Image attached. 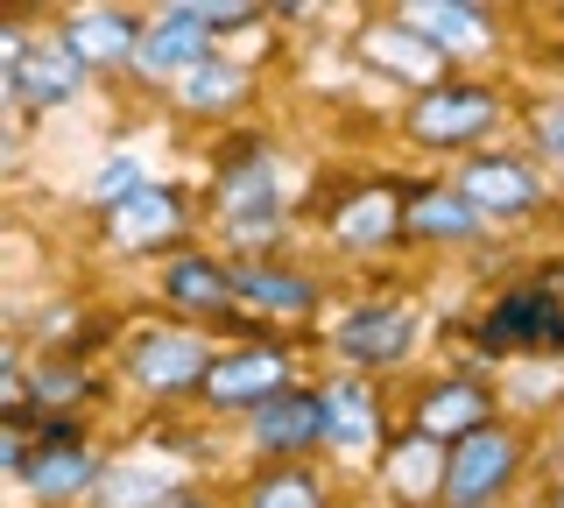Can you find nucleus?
I'll return each mask as SVG.
<instances>
[{
    "label": "nucleus",
    "instance_id": "obj_15",
    "mask_svg": "<svg viewBox=\"0 0 564 508\" xmlns=\"http://www.w3.org/2000/svg\"><path fill=\"white\" fill-rule=\"evenodd\" d=\"M64 43L78 50V57H99V64H120V57H134V50H141L128 14H85V22H70Z\"/></svg>",
    "mask_w": 564,
    "mask_h": 508
},
{
    "label": "nucleus",
    "instance_id": "obj_22",
    "mask_svg": "<svg viewBox=\"0 0 564 508\" xmlns=\"http://www.w3.org/2000/svg\"><path fill=\"white\" fill-rule=\"evenodd\" d=\"M234 93H240V72H234V64H198V72L184 78V99H191V107H226Z\"/></svg>",
    "mask_w": 564,
    "mask_h": 508
},
{
    "label": "nucleus",
    "instance_id": "obj_25",
    "mask_svg": "<svg viewBox=\"0 0 564 508\" xmlns=\"http://www.w3.org/2000/svg\"><path fill=\"white\" fill-rule=\"evenodd\" d=\"M149 501H163V480H155V473H113V480H106V508H149Z\"/></svg>",
    "mask_w": 564,
    "mask_h": 508
},
{
    "label": "nucleus",
    "instance_id": "obj_30",
    "mask_svg": "<svg viewBox=\"0 0 564 508\" xmlns=\"http://www.w3.org/2000/svg\"><path fill=\"white\" fill-rule=\"evenodd\" d=\"M557 508H564V501H557Z\"/></svg>",
    "mask_w": 564,
    "mask_h": 508
},
{
    "label": "nucleus",
    "instance_id": "obj_20",
    "mask_svg": "<svg viewBox=\"0 0 564 508\" xmlns=\"http://www.w3.org/2000/svg\"><path fill=\"white\" fill-rule=\"evenodd\" d=\"M410 22H423L431 43H487V14L480 8H410Z\"/></svg>",
    "mask_w": 564,
    "mask_h": 508
},
{
    "label": "nucleus",
    "instance_id": "obj_21",
    "mask_svg": "<svg viewBox=\"0 0 564 508\" xmlns=\"http://www.w3.org/2000/svg\"><path fill=\"white\" fill-rule=\"evenodd\" d=\"M388 226H395V198H381V191H367L360 205L339 219V240H352V248H367V240H381Z\"/></svg>",
    "mask_w": 564,
    "mask_h": 508
},
{
    "label": "nucleus",
    "instance_id": "obj_3",
    "mask_svg": "<svg viewBox=\"0 0 564 508\" xmlns=\"http://www.w3.org/2000/svg\"><path fill=\"white\" fill-rule=\"evenodd\" d=\"M219 205H226V219H234V234H247V240H261V234H269V226L282 219V198H275V163H269V155H247L240 170H226Z\"/></svg>",
    "mask_w": 564,
    "mask_h": 508
},
{
    "label": "nucleus",
    "instance_id": "obj_12",
    "mask_svg": "<svg viewBox=\"0 0 564 508\" xmlns=\"http://www.w3.org/2000/svg\"><path fill=\"white\" fill-rule=\"evenodd\" d=\"M325 437L339 452H360L367 437H375V396H367L360 381H339V389L325 396Z\"/></svg>",
    "mask_w": 564,
    "mask_h": 508
},
{
    "label": "nucleus",
    "instance_id": "obj_2",
    "mask_svg": "<svg viewBox=\"0 0 564 508\" xmlns=\"http://www.w3.org/2000/svg\"><path fill=\"white\" fill-rule=\"evenodd\" d=\"M134 64L149 78H176V72H198V64H212L205 57V8H170L155 29H141V50H134Z\"/></svg>",
    "mask_w": 564,
    "mask_h": 508
},
{
    "label": "nucleus",
    "instance_id": "obj_26",
    "mask_svg": "<svg viewBox=\"0 0 564 508\" xmlns=\"http://www.w3.org/2000/svg\"><path fill=\"white\" fill-rule=\"evenodd\" d=\"M254 508H317L311 473H282V480H269V487L254 495Z\"/></svg>",
    "mask_w": 564,
    "mask_h": 508
},
{
    "label": "nucleus",
    "instance_id": "obj_18",
    "mask_svg": "<svg viewBox=\"0 0 564 508\" xmlns=\"http://www.w3.org/2000/svg\"><path fill=\"white\" fill-rule=\"evenodd\" d=\"M410 226H416V234H473L480 213H473L466 191H437V198H416L410 205Z\"/></svg>",
    "mask_w": 564,
    "mask_h": 508
},
{
    "label": "nucleus",
    "instance_id": "obj_9",
    "mask_svg": "<svg viewBox=\"0 0 564 508\" xmlns=\"http://www.w3.org/2000/svg\"><path fill=\"white\" fill-rule=\"evenodd\" d=\"M219 402H275L282 396V354H234L205 375Z\"/></svg>",
    "mask_w": 564,
    "mask_h": 508
},
{
    "label": "nucleus",
    "instance_id": "obj_7",
    "mask_svg": "<svg viewBox=\"0 0 564 508\" xmlns=\"http://www.w3.org/2000/svg\"><path fill=\"white\" fill-rule=\"evenodd\" d=\"M134 375L149 381V389H191V381L212 375V360H205V346L191 339V332H163V339H149L134 354Z\"/></svg>",
    "mask_w": 564,
    "mask_h": 508
},
{
    "label": "nucleus",
    "instance_id": "obj_16",
    "mask_svg": "<svg viewBox=\"0 0 564 508\" xmlns=\"http://www.w3.org/2000/svg\"><path fill=\"white\" fill-rule=\"evenodd\" d=\"M176 219H184V205H176L170 191H141V198H128V205L113 213V240H120V248H141V240L170 234Z\"/></svg>",
    "mask_w": 564,
    "mask_h": 508
},
{
    "label": "nucleus",
    "instance_id": "obj_28",
    "mask_svg": "<svg viewBox=\"0 0 564 508\" xmlns=\"http://www.w3.org/2000/svg\"><path fill=\"white\" fill-rule=\"evenodd\" d=\"M35 396H50V402H57V396H78V375H35Z\"/></svg>",
    "mask_w": 564,
    "mask_h": 508
},
{
    "label": "nucleus",
    "instance_id": "obj_23",
    "mask_svg": "<svg viewBox=\"0 0 564 508\" xmlns=\"http://www.w3.org/2000/svg\"><path fill=\"white\" fill-rule=\"evenodd\" d=\"M141 191H149V184H141V163H134V155H120V163H106L99 177H93V198L113 205V213H120L128 198H141Z\"/></svg>",
    "mask_w": 564,
    "mask_h": 508
},
{
    "label": "nucleus",
    "instance_id": "obj_1",
    "mask_svg": "<svg viewBox=\"0 0 564 508\" xmlns=\"http://www.w3.org/2000/svg\"><path fill=\"white\" fill-rule=\"evenodd\" d=\"M508 473H516V437L508 431H473L458 437L445 452V501L452 508H480L508 487Z\"/></svg>",
    "mask_w": 564,
    "mask_h": 508
},
{
    "label": "nucleus",
    "instance_id": "obj_17",
    "mask_svg": "<svg viewBox=\"0 0 564 508\" xmlns=\"http://www.w3.org/2000/svg\"><path fill=\"white\" fill-rule=\"evenodd\" d=\"M234 296H254V304H269V311H304L311 283H304V275H275V269H240Z\"/></svg>",
    "mask_w": 564,
    "mask_h": 508
},
{
    "label": "nucleus",
    "instance_id": "obj_10",
    "mask_svg": "<svg viewBox=\"0 0 564 508\" xmlns=\"http://www.w3.org/2000/svg\"><path fill=\"white\" fill-rule=\"evenodd\" d=\"M458 191L473 198V213H508V219L536 205V184H529V170H522V163H473Z\"/></svg>",
    "mask_w": 564,
    "mask_h": 508
},
{
    "label": "nucleus",
    "instance_id": "obj_19",
    "mask_svg": "<svg viewBox=\"0 0 564 508\" xmlns=\"http://www.w3.org/2000/svg\"><path fill=\"white\" fill-rule=\"evenodd\" d=\"M170 296H176V304H226V296H234V275L212 269V261H176V269H170Z\"/></svg>",
    "mask_w": 564,
    "mask_h": 508
},
{
    "label": "nucleus",
    "instance_id": "obj_14",
    "mask_svg": "<svg viewBox=\"0 0 564 508\" xmlns=\"http://www.w3.org/2000/svg\"><path fill=\"white\" fill-rule=\"evenodd\" d=\"M22 480H29V487H43V495H70V487L93 480V460H85V452L70 445V431L57 424V431H50V452H43V460H29Z\"/></svg>",
    "mask_w": 564,
    "mask_h": 508
},
{
    "label": "nucleus",
    "instance_id": "obj_24",
    "mask_svg": "<svg viewBox=\"0 0 564 508\" xmlns=\"http://www.w3.org/2000/svg\"><path fill=\"white\" fill-rule=\"evenodd\" d=\"M367 57H381V64H402L410 78H423V72H431V43H410L402 29H395V36H381V29H375V36H367Z\"/></svg>",
    "mask_w": 564,
    "mask_h": 508
},
{
    "label": "nucleus",
    "instance_id": "obj_5",
    "mask_svg": "<svg viewBox=\"0 0 564 508\" xmlns=\"http://www.w3.org/2000/svg\"><path fill=\"white\" fill-rule=\"evenodd\" d=\"M78 50H57V43H50V50H22V36H8V85H14V93H29V99H70V93H78Z\"/></svg>",
    "mask_w": 564,
    "mask_h": 508
},
{
    "label": "nucleus",
    "instance_id": "obj_6",
    "mask_svg": "<svg viewBox=\"0 0 564 508\" xmlns=\"http://www.w3.org/2000/svg\"><path fill=\"white\" fill-rule=\"evenodd\" d=\"M410 339H416V318L402 304H367L339 325L346 360H395V354H410Z\"/></svg>",
    "mask_w": 564,
    "mask_h": 508
},
{
    "label": "nucleus",
    "instance_id": "obj_8",
    "mask_svg": "<svg viewBox=\"0 0 564 508\" xmlns=\"http://www.w3.org/2000/svg\"><path fill=\"white\" fill-rule=\"evenodd\" d=\"M325 437V396H275L261 402V424H254V445L261 452H296Z\"/></svg>",
    "mask_w": 564,
    "mask_h": 508
},
{
    "label": "nucleus",
    "instance_id": "obj_13",
    "mask_svg": "<svg viewBox=\"0 0 564 508\" xmlns=\"http://www.w3.org/2000/svg\"><path fill=\"white\" fill-rule=\"evenodd\" d=\"M487 99L480 93H431V99H423V107H416V134H431V142H445V134H452V142H458V134H473V128H487Z\"/></svg>",
    "mask_w": 564,
    "mask_h": 508
},
{
    "label": "nucleus",
    "instance_id": "obj_4",
    "mask_svg": "<svg viewBox=\"0 0 564 508\" xmlns=\"http://www.w3.org/2000/svg\"><path fill=\"white\" fill-rule=\"evenodd\" d=\"M564 339V311L543 290H516L494 304L487 318V346H557Z\"/></svg>",
    "mask_w": 564,
    "mask_h": 508
},
{
    "label": "nucleus",
    "instance_id": "obj_11",
    "mask_svg": "<svg viewBox=\"0 0 564 508\" xmlns=\"http://www.w3.org/2000/svg\"><path fill=\"white\" fill-rule=\"evenodd\" d=\"M416 431L423 437H473V431H487V396H480V381H452V389H437L431 402H423V417H416Z\"/></svg>",
    "mask_w": 564,
    "mask_h": 508
},
{
    "label": "nucleus",
    "instance_id": "obj_29",
    "mask_svg": "<svg viewBox=\"0 0 564 508\" xmlns=\"http://www.w3.org/2000/svg\"><path fill=\"white\" fill-rule=\"evenodd\" d=\"M170 508H205V501H191V495H170Z\"/></svg>",
    "mask_w": 564,
    "mask_h": 508
},
{
    "label": "nucleus",
    "instance_id": "obj_27",
    "mask_svg": "<svg viewBox=\"0 0 564 508\" xmlns=\"http://www.w3.org/2000/svg\"><path fill=\"white\" fill-rule=\"evenodd\" d=\"M543 149H551L557 163H564V107H551V114H543Z\"/></svg>",
    "mask_w": 564,
    "mask_h": 508
}]
</instances>
